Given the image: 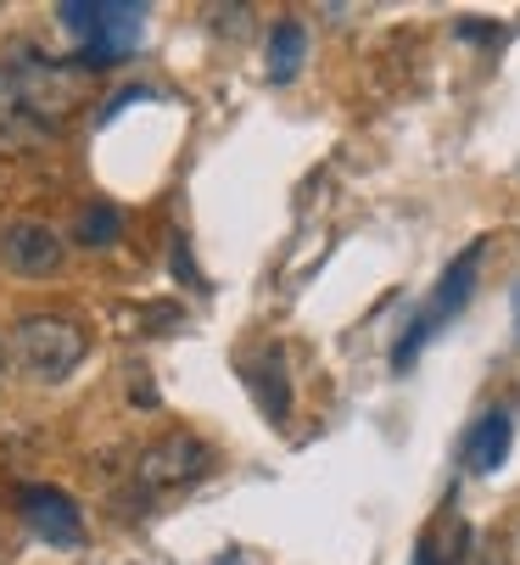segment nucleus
I'll use <instances>...</instances> for the list:
<instances>
[{"label": "nucleus", "instance_id": "nucleus-1", "mask_svg": "<svg viewBox=\"0 0 520 565\" xmlns=\"http://www.w3.org/2000/svg\"><path fill=\"white\" fill-rule=\"evenodd\" d=\"M67 67L23 56V62H0V151L34 146L56 129V118L73 102V78Z\"/></svg>", "mask_w": 520, "mask_h": 565}, {"label": "nucleus", "instance_id": "nucleus-2", "mask_svg": "<svg viewBox=\"0 0 520 565\" xmlns=\"http://www.w3.org/2000/svg\"><path fill=\"white\" fill-rule=\"evenodd\" d=\"M12 348H18V359L34 381H67L78 370L84 348H91V337H84V326L67 313H29V319H18Z\"/></svg>", "mask_w": 520, "mask_h": 565}, {"label": "nucleus", "instance_id": "nucleus-3", "mask_svg": "<svg viewBox=\"0 0 520 565\" xmlns=\"http://www.w3.org/2000/svg\"><path fill=\"white\" fill-rule=\"evenodd\" d=\"M476 269H481V241H476V247H465V253L448 264V275L437 280L431 302L408 319V331L397 337V348H392V370H397V375H403V370H414V359H420V348L431 342V331H443L448 319L470 302V291H476Z\"/></svg>", "mask_w": 520, "mask_h": 565}, {"label": "nucleus", "instance_id": "nucleus-4", "mask_svg": "<svg viewBox=\"0 0 520 565\" xmlns=\"http://www.w3.org/2000/svg\"><path fill=\"white\" fill-rule=\"evenodd\" d=\"M56 23H73V34L84 40V56L78 62H118L140 45V23L146 12L140 7H107V0H67L56 7Z\"/></svg>", "mask_w": 520, "mask_h": 565}, {"label": "nucleus", "instance_id": "nucleus-5", "mask_svg": "<svg viewBox=\"0 0 520 565\" xmlns=\"http://www.w3.org/2000/svg\"><path fill=\"white\" fill-rule=\"evenodd\" d=\"M208 470H213V448H208L202 437H191V431H168L162 443H151V448L135 459L129 481L151 499V493H168V488H191V481H202Z\"/></svg>", "mask_w": 520, "mask_h": 565}, {"label": "nucleus", "instance_id": "nucleus-6", "mask_svg": "<svg viewBox=\"0 0 520 565\" xmlns=\"http://www.w3.org/2000/svg\"><path fill=\"white\" fill-rule=\"evenodd\" d=\"M0 264H7L18 280H45L62 269V235L40 218H18L0 230Z\"/></svg>", "mask_w": 520, "mask_h": 565}, {"label": "nucleus", "instance_id": "nucleus-7", "mask_svg": "<svg viewBox=\"0 0 520 565\" xmlns=\"http://www.w3.org/2000/svg\"><path fill=\"white\" fill-rule=\"evenodd\" d=\"M18 515L29 521L34 537H45L51 548H78L84 543V515L62 488H23L18 493Z\"/></svg>", "mask_w": 520, "mask_h": 565}, {"label": "nucleus", "instance_id": "nucleus-8", "mask_svg": "<svg viewBox=\"0 0 520 565\" xmlns=\"http://www.w3.org/2000/svg\"><path fill=\"white\" fill-rule=\"evenodd\" d=\"M246 381H252V397L275 426L291 420V381H286V353L280 348H264L252 364H246Z\"/></svg>", "mask_w": 520, "mask_h": 565}, {"label": "nucleus", "instance_id": "nucleus-9", "mask_svg": "<svg viewBox=\"0 0 520 565\" xmlns=\"http://www.w3.org/2000/svg\"><path fill=\"white\" fill-rule=\"evenodd\" d=\"M509 443H514V426H509L503 409H492V415H481V420L470 426V437H465V465H470L476 476H492V470L509 459Z\"/></svg>", "mask_w": 520, "mask_h": 565}, {"label": "nucleus", "instance_id": "nucleus-10", "mask_svg": "<svg viewBox=\"0 0 520 565\" xmlns=\"http://www.w3.org/2000/svg\"><path fill=\"white\" fill-rule=\"evenodd\" d=\"M303 56H308V29L297 18H280L269 29V78L275 85H291V78L303 73Z\"/></svg>", "mask_w": 520, "mask_h": 565}, {"label": "nucleus", "instance_id": "nucleus-11", "mask_svg": "<svg viewBox=\"0 0 520 565\" xmlns=\"http://www.w3.org/2000/svg\"><path fill=\"white\" fill-rule=\"evenodd\" d=\"M118 230H124L118 207H91V213H84V218L73 224L78 247H113V241H118Z\"/></svg>", "mask_w": 520, "mask_h": 565}, {"label": "nucleus", "instance_id": "nucleus-12", "mask_svg": "<svg viewBox=\"0 0 520 565\" xmlns=\"http://www.w3.org/2000/svg\"><path fill=\"white\" fill-rule=\"evenodd\" d=\"M208 18H213V23H219V34H230V40H241V34H246V23H252V12H246V7H213Z\"/></svg>", "mask_w": 520, "mask_h": 565}, {"label": "nucleus", "instance_id": "nucleus-13", "mask_svg": "<svg viewBox=\"0 0 520 565\" xmlns=\"http://www.w3.org/2000/svg\"><path fill=\"white\" fill-rule=\"evenodd\" d=\"M454 34H459V40H470V45H492L503 29H498V23H487V18H459V23H454Z\"/></svg>", "mask_w": 520, "mask_h": 565}, {"label": "nucleus", "instance_id": "nucleus-14", "mask_svg": "<svg viewBox=\"0 0 520 565\" xmlns=\"http://www.w3.org/2000/svg\"><path fill=\"white\" fill-rule=\"evenodd\" d=\"M173 275H180L185 286H202V275H197V264H191V247H185V241H173Z\"/></svg>", "mask_w": 520, "mask_h": 565}, {"label": "nucleus", "instance_id": "nucleus-15", "mask_svg": "<svg viewBox=\"0 0 520 565\" xmlns=\"http://www.w3.org/2000/svg\"><path fill=\"white\" fill-rule=\"evenodd\" d=\"M476 565H503V559H498V554H481V559H476Z\"/></svg>", "mask_w": 520, "mask_h": 565}, {"label": "nucleus", "instance_id": "nucleus-16", "mask_svg": "<svg viewBox=\"0 0 520 565\" xmlns=\"http://www.w3.org/2000/svg\"><path fill=\"white\" fill-rule=\"evenodd\" d=\"M514 319H520V286H514Z\"/></svg>", "mask_w": 520, "mask_h": 565}, {"label": "nucleus", "instance_id": "nucleus-17", "mask_svg": "<svg viewBox=\"0 0 520 565\" xmlns=\"http://www.w3.org/2000/svg\"><path fill=\"white\" fill-rule=\"evenodd\" d=\"M0 375H7V348H0Z\"/></svg>", "mask_w": 520, "mask_h": 565}]
</instances>
